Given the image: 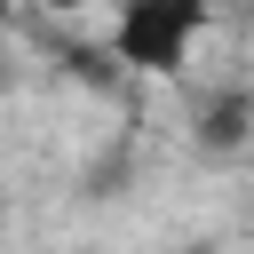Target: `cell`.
<instances>
[{
    "label": "cell",
    "mask_w": 254,
    "mask_h": 254,
    "mask_svg": "<svg viewBox=\"0 0 254 254\" xmlns=\"http://www.w3.org/2000/svg\"><path fill=\"white\" fill-rule=\"evenodd\" d=\"M214 0H119L111 16V64L143 79H175L190 64V40L206 32Z\"/></svg>",
    "instance_id": "obj_1"
},
{
    "label": "cell",
    "mask_w": 254,
    "mask_h": 254,
    "mask_svg": "<svg viewBox=\"0 0 254 254\" xmlns=\"http://www.w3.org/2000/svg\"><path fill=\"white\" fill-rule=\"evenodd\" d=\"M40 8H56V16H79V8H87V0H40Z\"/></svg>",
    "instance_id": "obj_3"
},
{
    "label": "cell",
    "mask_w": 254,
    "mask_h": 254,
    "mask_svg": "<svg viewBox=\"0 0 254 254\" xmlns=\"http://www.w3.org/2000/svg\"><path fill=\"white\" fill-rule=\"evenodd\" d=\"M8 8H16V0H0V24H8Z\"/></svg>",
    "instance_id": "obj_4"
},
{
    "label": "cell",
    "mask_w": 254,
    "mask_h": 254,
    "mask_svg": "<svg viewBox=\"0 0 254 254\" xmlns=\"http://www.w3.org/2000/svg\"><path fill=\"white\" fill-rule=\"evenodd\" d=\"M246 135H254V95L230 79V87H214V95L198 103V119H190V143H198L206 159H238V151H246Z\"/></svg>",
    "instance_id": "obj_2"
}]
</instances>
